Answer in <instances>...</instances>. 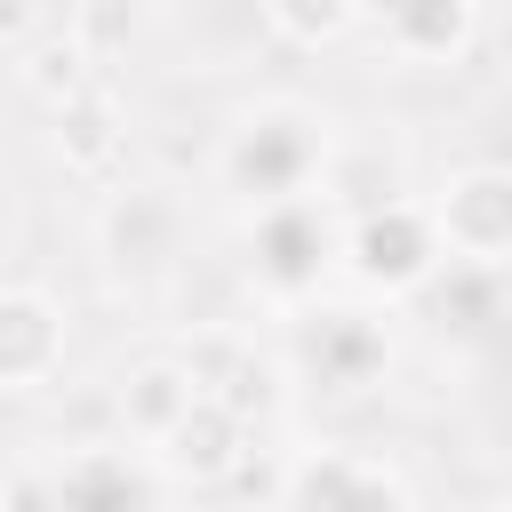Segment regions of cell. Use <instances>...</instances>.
Here are the masks:
<instances>
[{
    "label": "cell",
    "mask_w": 512,
    "mask_h": 512,
    "mask_svg": "<svg viewBox=\"0 0 512 512\" xmlns=\"http://www.w3.org/2000/svg\"><path fill=\"white\" fill-rule=\"evenodd\" d=\"M56 360H64V312L40 288H8L0 296V376L16 392H32Z\"/></svg>",
    "instance_id": "obj_1"
},
{
    "label": "cell",
    "mask_w": 512,
    "mask_h": 512,
    "mask_svg": "<svg viewBox=\"0 0 512 512\" xmlns=\"http://www.w3.org/2000/svg\"><path fill=\"white\" fill-rule=\"evenodd\" d=\"M440 232L464 256H496L512 248V168H472L464 184H448L440 200Z\"/></svg>",
    "instance_id": "obj_2"
},
{
    "label": "cell",
    "mask_w": 512,
    "mask_h": 512,
    "mask_svg": "<svg viewBox=\"0 0 512 512\" xmlns=\"http://www.w3.org/2000/svg\"><path fill=\"white\" fill-rule=\"evenodd\" d=\"M168 464L192 472V480H224V472H240V464H248V424H240V408L208 392V400L168 432Z\"/></svg>",
    "instance_id": "obj_3"
},
{
    "label": "cell",
    "mask_w": 512,
    "mask_h": 512,
    "mask_svg": "<svg viewBox=\"0 0 512 512\" xmlns=\"http://www.w3.org/2000/svg\"><path fill=\"white\" fill-rule=\"evenodd\" d=\"M208 400V384L184 368V360H144L136 376H128V392H120V416L136 424V432H152V440H168L192 408Z\"/></svg>",
    "instance_id": "obj_4"
},
{
    "label": "cell",
    "mask_w": 512,
    "mask_h": 512,
    "mask_svg": "<svg viewBox=\"0 0 512 512\" xmlns=\"http://www.w3.org/2000/svg\"><path fill=\"white\" fill-rule=\"evenodd\" d=\"M56 144L80 160V168H96L104 152H112V104L96 96V88H80V96H64L56 104Z\"/></svg>",
    "instance_id": "obj_5"
},
{
    "label": "cell",
    "mask_w": 512,
    "mask_h": 512,
    "mask_svg": "<svg viewBox=\"0 0 512 512\" xmlns=\"http://www.w3.org/2000/svg\"><path fill=\"white\" fill-rule=\"evenodd\" d=\"M88 56H96L88 40H64V48H24V80H32V88H48V96H56V88H64V96H80V88H88Z\"/></svg>",
    "instance_id": "obj_6"
},
{
    "label": "cell",
    "mask_w": 512,
    "mask_h": 512,
    "mask_svg": "<svg viewBox=\"0 0 512 512\" xmlns=\"http://www.w3.org/2000/svg\"><path fill=\"white\" fill-rule=\"evenodd\" d=\"M272 16H280V32H296V40H328V32L352 24V0H272Z\"/></svg>",
    "instance_id": "obj_7"
}]
</instances>
